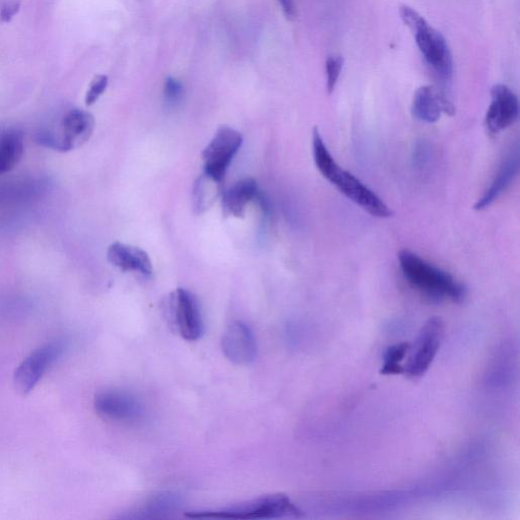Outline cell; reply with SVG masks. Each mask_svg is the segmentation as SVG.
<instances>
[{
	"instance_id": "24",
	"label": "cell",
	"mask_w": 520,
	"mask_h": 520,
	"mask_svg": "<svg viewBox=\"0 0 520 520\" xmlns=\"http://www.w3.org/2000/svg\"><path fill=\"white\" fill-rule=\"evenodd\" d=\"M430 157L429 146L425 142L419 143L414 151L413 161L414 165L418 168H423L428 162Z\"/></svg>"
},
{
	"instance_id": "11",
	"label": "cell",
	"mask_w": 520,
	"mask_h": 520,
	"mask_svg": "<svg viewBox=\"0 0 520 520\" xmlns=\"http://www.w3.org/2000/svg\"><path fill=\"white\" fill-rule=\"evenodd\" d=\"M519 114V103L514 92L505 85L491 90V104L485 117V126L491 136H498L512 126Z\"/></svg>"
},
{
	"instance_id": "8",
	"label": "cell",
	"mask_w": 520,
	"mask_h": 520,
	"mask_svg": "<svg viewBox=\"0 0 520 520\" xmlns=\"http://www.w3.org/2000/svg\"><path fill=\"white\" fill-rule=\"evenodd\" d=\"M64 346L59 341L49 342L27 356L14 374L16 392L26 397L31 394L50 366L62 355Z\"/></svg>"
},
{
	"instance_id": "2",
	"label": "cell",
	"mask_w": 520,
	"mask_h": 520,
	"mask_svg": "<svg viewBox=\"0 0 520 520\" xmlns=\"http://www.w3.org/2000/svg\"><path fill=\"white\" fill-rule=\"evenodd\" d=\"M400 268L408 284L417 292L437 301L462 302L466 287L449 273L427 262L415 252L404 249L399 253Z\"/></svg>"
},
{
	"instance_id": "13",
	"label": "cell",
	"mask_w": 520,
	"mask_h": 520,
	"mask_svg": "<svg viewBox=\"0 0 520 520\" xmlns=\"http://www.w3.org/2000/svg\"><path fill=\"white\" fill-rule=\"evenodd\" d=\"M442 113L454 115L455 107L447 95L431 86L420 88L413 100L412 114L421 122L432 124L437 122Z\"/></svg>"
},
{
	"instance_id": "18",
	"label": "cell",
	"mask_w": 520,
	"mask_h": 520,
	"mask_svg": "<svg viewBox=\"0 0 520 520\" xmlns=\"http://www.w3.org/2000/svg\"><path fill=\"white\" fill-rule=\"evenodd\" d=\"M180 497L174 493H158L150 497L132 515L124 518H160L176 511L180 506Z\"/></svg>"
},
{
	"instance_id": "6",
	"label": "cell",
	"mask_w": 520,
	"mask_h": 520,
	"mask_svg": "<svg viewBox=\"0 0 520 520\" xmlns=\"http://www.w3.org/2000/svg\"><path fill=\"white\" fill-rule=\"evenodd\" d=\"M94 409L104 420L111 423L134 425L145 416L142 402L133 394L120 389H107L94 399Z\"/></svg>"
},
{
	"instance_id": "16",
	"label": "cell",
	"mask_w": 520,
	"mask_h": 520,
	"mask_svg": "<svg viewBox=\"0 0 520 520\" xmlns=\"http://www.w3.org/2000/svg\"><path fill=\"white\" fill-rule=\"evenodd\" d=\"M259 195L258 185L251 177L237 181L223 194V209L226 215L235 218L244 216L249 203L256 200Z\"/></svg>"
},
{
	"instance_id": "5",
	"label": "cell",
	"mask_w": 520,
	"mask_h": 520,
	"mask_svg": "<svg viewBox=\"0 0 520 520\" xmlns=\"http://www.w3.org/2000/svg\"><path fill=\"white\" fill-rule=\"evenodd\" d=\"M94 116L82 109H73L65 114L57 130H42L38 142L58 151L70 152L87 143L94 133Z\"/></svg>"
},
{
	"instance_id": "17",
	"label": "cell",
	"mask_w": 520,
	"mask_h": 520,
	"mask_svg": "<svg viewBox=\"0 0 520 520\" xmlns=\"http://www.w3.org/2000/svg\"><path fill=\"white\" fill-rule=\"evenodd\" d=\"M25 151L24 134L11 128L0 134V175L14 170L21 162Z\"/></svg>"
},
{
	"instance_id": "14",
	"label": "cell",
	"mask_w": 520,
	"mask_h": 520,
	"mask_svg": "<svg viewBox=\"0 0 520 520\" xmlns=\"http://www.w3.org/2000/svg\"><path fill=\"white\" fill-rule=\"evenodd\" d=\"M109 263L122 272H136L144 276L153 274V264L149 254L136 246L121 242L112 243L107 250Z\"/></svg>"
},
{
	"instance_id": "12",
	"label": "cell",
	"mask_w": 520,
	"mask_h": 520,
	"mask_svg": "<svg viewBox=\"0 0 520 520\" xmlns=\"http://www.w3.org/2000/svg\"><path fill=\"white\" fill-rule=\"evenodd\" d=\"M222 350L225 357L236 365L251 364L257 355L254 334L243 321H234L224 332Z\"/></svg>"
},
{
	"instance_id": "22",
	"label": "cell",
	"mask_w": 520,
	"mask_h": 520,
	"mask_svg": "<svg viewBox=\"0 0 520 520\" xmlns=\"http://www.w3.org/2000/svg\"><path fill=\"white\" fill-rule=\"evenodd\" d=\"M164 95L169 105H176L182 98L183 87L178 81L168 79L165 84Z\"/></svg>"
},
{
	"instance_id": "19",
	"label": "cell",
	"mask_w": 520,
	"mask_h": 520,
	"mask_svg": "<svg viewBox=\"0 0 520 520\" xmlns=\"http://www.w3.org/2000/svg\"><path fill=\"white\" fill-rule=\"evenodd\" d=\"M410 347V343H400L388 347L384 353L383 366L380 373L383 375L404 374L405 368L402 362L410 351Z\"/></svg>"
},
{
	"instance_id": "23",
	"label": "cell",
	"mask_w": 520,
	"mask_h": 520,
	"mask_svg": "<svg viewBox=\"0 0 520 520\" xmlns=\"http://www.w3.org/2000/svg\"><path fill=\"white\" fill-rule=\"evenodd\" d=\"M20 8L21 5L19 2H9V0H6L5 4L0 7V21L10 23L19 13Z\"/></svg>"
},
{
	"instance_id": "4",
	"label": "cell",
	"mask_w": 520,
	"mask_h": 520,
	"mask_svg": "<svg viewBox=\"0 0 520 520\" xmlns=\"http://www.w3.org/2000/svg\"><path fill=\"white\" fill-rule=\"evenodd\" d=\"M400 13L404 23L414 33L429 67L441 81L449 82L453 75V59L445 38L412 8L403 6Z\"/></svg>"
},
{
	"instance_id": "26",
	"label": "cell",
	"mask_w": 520,
	"mask_h": 520,
	"mask_svg": "<svg viewBox=\"0 0 520 520\" xmlns=\"http://www.w3.org/2000/svg\"><path fill=\"white\" fill-rule=\"evenodd\" d=\"M6 0H0V7H2L5 4Z\"/></svg>"
},
{
	"instance_id": "9",
	"label": "cell",
	"mask_w": 520,
	"mask_h": 520,
	"mask_svg": "<svg viewBox=\"0 0 520 520\" xmlns=\"http://www.w3.org/2000/svg\"><path fill=\"white\" fill-rule=\"evenodd\" d=\"M444 324L438 317L430 318L421 329L404 374L412 378L423 376L432 365L443 340Z\"/></svg>"
},
{
	"instance_id": "1",
	"label": "cell",
	"mask_w": 520,
	"mask_h": 520,
	"mask_svg": "<svg viewBox=\"0 0 520 520\" xmlns=\"http://www.w3.org/2000/svg\"><path fill=\"white\" fill-rule=\"evenodd\" d=\"M314 163L319 173L334 185L345 197L369 215L379 219L393 217L394 213L378 195L351 172L343 169L335 160L319 129L312 132Z\"/></svg>"
},
{
	"instance_id": "25",
	"label": "cell",
	"mask_w": 520,
	"mask_h": 520,
	"mask_svg": "<svg viewBox=\"0 0 520 520\" xmlns=\"http://www.w3.org/2000/svg\"><path fill=\"white\" fill-rule=\"evenodd\" d=\"M285 15L289 19H294L296 16V7L294 0H278Z\"/></svg>"
},
{
	"instance_id": "15",
	"label": "cell",
	"mask_w": 520,
	"mask_h": 520,
	"mask_svg": "<svg viewBox=\"0 0 520 520\" xmlns=\"http://www.w3.org/2000/svg\"><path fill=\"white\" fill-rule=\"evenodd\" d=\"M518 171L519 156L518 149H516L503 160L490 186L476 203L474 209L481 212L492 206L511 185Z\"/></svg>"
},
{
	"instance_id": "10",
	"label": "cell",
	"mask_w": 520,
	"mask_h": 520,
	"mask_svg": "<svg viewBox=\"0 0 520 520\" xmlns=\"http://www.w3.org/2000/svg\"><path fill=\"white\" fill-rule=\"evenodd\" d=\"M171 311L179 335L195 342L204 334V320L199 300L190 291L178 288L170 298Z\"/></svg>"
},
{
	"instance_id": "20",
	"label": "cell",
	"mask_w": 520,
	"mask_h": 520,
	"mask_svg": "<svg viewBox=\"0 0 520 520\" xmlns=\"http://www.w3.org/2000/svg\"><path fill=\"white\" fill-rule=\"evenodd\" d=\"M344 65L342 56H331L327 61V88L329 94H332L338 84Z\"/></svg>"
},
{
	"instance_id": "7",
	"label": "cell",
	"mask_w": 520,
	"mask_h": 520,
	"mask_svg": "<svg viewBox=\"0 0 520 520\" xmlns=\"http://www.w3.org/2000/svg\"><path fill=\"white\" fill-rule=\"evenodd\" d=\"M242 143V135L236 129L229 126L220 127L203 152L205 175L221 184Z\"/></svg>"
},
{
	"instance_id": "3",
	"label": "cell",
	"mask_w": 520,
	"mask_h": 520,
	"mask_svg": "<svg viewBox=\"0 0 520 520\" xmlns=\"http://www.w3.org/2000/svg\"><path fill=\"white\" fill-rule=\"evenodd\" d=\"M302 510L285 494H271L235 505L186 512L190 518L202 519H276L300 517Z\"/></svg>"
},
{
	"instance_id": "21",
	"label": "cell",
	"mask_w": 520,
	"mask_h": 520,
	"mask_svg": "<svg viewBox=\"0 0 520 520\" xmlns=\"http://www.w3.org/2000/svg\"><path fill=\"white\" fill-rule=\"evenodd\" d=\"M108 86V78L106 76H97L92 81L86 95V105L92 106L104 94Z\"/></svg>"
}]
</instances>
